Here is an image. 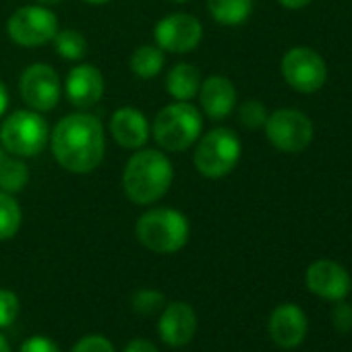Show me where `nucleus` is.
<instances>
[{"instance_id":"nucleus-32","label":"nucleus","mask_w":352,"mask_h":352,"mask_svg":"<svg viewBox=\"0 0 352 352\" xmlns=\"http://www.w3.org/2000/svg\"><path fill=\"white\" fill-rule=\"evenodd\" d=\"M278 3L286 9H302L311 3V0H278Z\"/></svg>"},{"instance_id":"nucleus-28","label":"nucleus","mask_w":352,"mask_h":352,"mask_svg":"<svg viewBox=\"0 0 352 352\" xmlns=\"http://www.w3.org/2000/svg\"><path fill=\"white\" fill-rule=\"evenodd\" d=\"M19 352H60L58 344L46 336H32L21 344Z\"/></svg>"},{"instance_id":"nucleus-10","label":"nucleus","mask_w":352,"mask_h":352,"mask_svg":"<svg viewBox=\"0 0 352 352\" xmlns=\"http://www.w3.org/2000/svg\"><path fill=\"white\" fill-rule=\"evenodd\" d=\"M204 36L201 23L193 15L176 13L170 17H164L155 25V42L157 48L172 54H185L199 46Z\"/></svg>"},{"instance_id":"nucleus-8","label":"nucleus","mask_w":352,"mask_h":352,"mask_svg":"<svg viewBox=\"0 0 352 352\" xmlns=\"http://www.w3.org/2000/svg\"><path fill=\"white\" fill-rule=\"evenodd\" d=\"M58 34V21L46 7H23L9 19V36L19 46H42L54 40Z\"/></svg>"},{"instance_id":"nucleus-6","label":"nucleus","mask_w":352,"mask_h":352,"mask_svg":"<svg viewBox=\"0 0 352 352\" xmlns=\"http://www.w3.org/2000/svg\"><path fill=\"white\" fill-rule=\"evenodd\" d=\"M241 141L230 129H214L201 137L193 162L208 179H222L239 164Z\"/></svg>"},{"instance_id":"nucleus-19","label":"nucleus","mask_w":352,"mask_h":352,"mask_svg":"<svg viewBox=\"0 0 352 352\" xmlns=\"http://www.w3.org/2000/svg\"><path fill=\"white\" fill-rule=\"evenodd\" d=\"M210 15L222 25H241L253 11V0H208Z\"/></svg>"},{"instance_id":"nucleus-26","label":"nucleus","mask_w":352,"mask_h":352,"mask_svg":"<svg viewBox=\"0 0 352 352\" xmlns=\"http://www.w3.org/2000/svg\"><path fill=\"white\" fill-rule=\"evenodd\" d=\"M239 118L241 122L247 126V129H259L265 124L267 120V112H265V106L257 100H249L241 106L239 110Z\"/></svg>"},{"instance_id":"nucleus-3","label":"nucleus","mask_w":352,"mask_h":352,"mask_svg":"<svg viewBox=\"0 0 352 352\" xmlns=\"http://www.w3.org/2000/svg\"><path fill=\"white\" fill-rule=\"evenodd\" d=\"M139 243L153 253H176L189 241V220L172 208L145 212L135 226Z\"/></svg>"},{"instance_id":"nucleus-4","label":"nucleus","mask_w":352,"mask_h":352,"mask_svg":"<svg viewBox=\"0 0 352 352\" xmlns=\"http://www.w3.org/2000/svg\"><path fill=\"white\" fill-rule=\"evenodd\" d=\"M204 129L201 114L189 102H176L160 110L153 120V137L166 151H183L191 147Z\"/></svg>"},{"instance_id":"nucleus-34","label":"nucleus","mask_w":352,"mask_h":352,"mask_svg":"<svg viewBox=\"0 0 352 352\" xmlns=\"http://www.w3.org/2000/svg\"><path fill=\"white\" fill-rule=\"evenodd\" d=\"M38 3H40L42 7H54V5L60 3V0H38Z\"/></svg>"},{"instance_id":"nucleus-20","label":"nucleus","mask_w":352,"mask_h":352,"mask_svg":"<svg viewBox=\"0 0 352 352\" xmlns=\"http://www.w3.org/2000/svg\"><path fill=\"white\" fill-rule=\"evenodd\" d=\"M164 67V50L157 46H141L131 56V69L141 79L155 77Z\"/></svg>"},{"instance_id":"nucleus-23","label":"nucleus","mask_w":352,"mask_h":352,"mask_svg":"<svg viewBox=\"0 0 352 352\" xmlns=\"http://www.w3.org/2000/svg\"><path fill=\"white\" fill-rule=\"evenodd\" d=\"M54 46H56V52L65 58V60H79L85 56L87 52V42L85 38L75 32V30H65V32H58L54 36Z\"/></svg>"},{"instance_id":"nucleus-14","label":"nucleus","mask_w":352,"mask_h":352,"mask_svg":"<svg viewBox=\"0 0 352 352\" xmlns=\"http://www.w3.org/2000/svg\"><path fill=\"white\" fill-rule=\"evenodd\" d=\"M270 336L280 348H296L307 336V317L298 305L284 302L270 315Z\"/></svg>"},{"instance_id":"nucleus-9","label":"nucleus","mask_w":352,"mask_h":352,"mask_svg":"<svg viewBox=\"0 0 352 352\" xmlns=\"http://www.w3.org/2000/svg\"><path fill=\"white\" fill-rule=\"evenodd\" d=\"M282 75L292 89L300 94H313L323 87L327 79V69L323 58L315 50L292 48L282 58Z\"/></svg>"},{"instance_id":"nucleus-7","label":"nucleus","mask_w":352,"mask_h":352,"mask_svg":"<svg viewBox=\"0 0 352 352\" xmlns=\"http://www.w3.org/2000/svg\"><path fill=\"white\" fill-rule=\"evenodd\" d=\"M263 126L272 145L284 153H298L313 141V124L298 110H276Z\"/></svg>"},{"instance_id":"nucleus-18","label":"nucleus","mask_w":352,"mask_h":352,"mask_svg":"<svg viewBox=\"0 0 352 352\" xmlns=\"http://www.w3.org/2000/svg\"><path fill=\"white\" fill-rule=\"evenodd\" d=\"M201 77L193 65H176L166 77V91L176 102H189L199 94Z\"/></svg>"},{"instance_id":"nucleus-37","label":"nucleus","mask_w":352,"mask_h":352,"mask_svg":"<svg viewBox=\"0 0 352 352\" xmlns=\"http://www.w3.org/2000/svg\"><path fill=\"white\" fill-rule=\"evenodd\" d=\"M172 3H187V0H172Z\"/></svg>"},{"instance_id":"nucleus-5","label":"nucleus","mask_w":352,"mask_h":352,"mask_svg":"<svg viewBox=\"0 0 352 352\" xmlns=\"http://www.w3.org/2000/svg\"><path fill=\"white\" fill-rule=\"evenodd\" d=\"M0 143L19 157L38 155L48 143V124L38 112L17 110L0 126Z\"/></svg>"},{"instance_id":"nucleus-12","label":"nucleus","mask_w":352,"mask_h":352,"mask_svg":"<svg viewBox=\"0 0 352 352\" xmlns=\"http://www.w3.org/2000/svg\"><path fill=\"white\" fill-rule=\"evenodd\" d=\"M307 288L325 298V300H344L352 288V280L348 276V272L329 259H319L315 263L309 265L307 270Z\"/></svg>"},{"instance_id":"nucleus-33","label":"nucleus","mask_w":352,"mask_h":352,"mask_svg":"<svg viewBox=\"0 0 352 352\" xmlns=\"http://www.w3.org/2000/svg\"><path fill=\"white\" fill-rule=\"evenodd\" d=\"M0 352H11V346H9V342H7V338L0 333Z\"/></svg>"},{"instance_id":"nucleus-27","label":"nucleus","mask_w":352,"mask_h":352,"mask_svg":"<svg viewBox=\"0 0 352 352\" xmlns=\"http://www.w3.org/2000/svg\"><path fill=\"white\" fill-rule=\"evenodd\" d=\"M73 352H114V346H112V342L106 336L91 333V336L81 338L73 346Z\"/></svg>"},{"instance_id":"nucleus-36","label":"nucleus","mask_w":352,"mask_h":352,"mask_svg":"<svg viewBox=\"0 0 352 352\" xmlns=\"http://www.w3.org/2000/svg\"><path fill=\"white\" fill-rule=\"evenodd\" d=\"M85 3H89V5H106V3H110V0H85Z\"/></svg>"},{"instance_id":"nucleus-21","label":"nucleus","mask_w":352,"mask_h":352,"mask_svg":"<svg viewBox=\"0 0 352 352\" xmlns=\"http://www.w3.org/2000/svg\"><path fill=\"white\" fill-rule=\"evenodd\" d=\"M30 181V170L21 160L7 157L0 164V189L5 193H17L23 191Z\"/></svg>"},{"instance_id":"nucleus-22","label":"nucleus","mask_w":352,"mask_h":352,"mask_svg":"<svg viewBox=\"0 0 352 352\" xmlns=\"http://www.w3.org/2000/svg\"><path fill=\"white\" fill-rule=\"evenodd\" d=\"M21 228V208L11 193L0 191V241L13 239Z\"/></svg>"},{"instance_id":"nucleus-16","label":"nucleus","mask_w":352,"mask_h":352,"mask_svg":"<svg viewBox=\"0 0 352 352\" xmlns=\"http://www.w3.org/2000/svg\"><path fill=\"white\" fill-rule=\"evenodd\" d=\"M199 96H201L204 112L214 120L226 118L234 110V104H236V89L232 81L226 77H218V75L204 81V85L199 87Z\"/></svg>"},{"instance_id":"nucleus-30","label":"nucleus","mask_w":352,"mask_h":352,"mask_svg":"<svg viewBox=\"0 0 352 352\" xmlns=\"http://www.w3.org/2000/svg\"><path fill=\"white\" fill-rule=\"evenodd\" d=\"M124 352H157V348H155V344H151L145 338H135L126 344Z\"/></svg>"},{"instance_id":"nucleus-11","label":"nucleus","mask_w":352,"mask_h":352,"mask_svg":"<svg viewBox=\"0 0 352 352\" xmlns=\"http://www.w3.org/2000/svg\"><path fill=\"white\" fill-rule=\"evenodd\" d=\"M21 96L36 112H48L56 108L60 100L58 75L48 65H32L21 75Z\"/></svg>"},{"instance_id":"nucleus-24","label":"nucleus","mask_w":352,"mask_h":352,"mask_svg":"<svg viewBox=\"0 0 352 352\" xmlns=\"http://www.w3.org/2000/svg\"><path fill=\"white\" fill-rule=\"evenodd\" d=\"M131 302H133V311H135V313L147 317V315H153V313H157L160 309H164V294L157 292V290L145 288V290L135 292Z\"/></svg>"},{"instance_id":"nucleus-15","label":"nucleus","mask_w":352,"mask_h":352,"mask_svg":"<svg viewBox=\"0 0 352 352\" xmlns=\"http://www.w3.org/2000/svg\"><path fill=\"white\" fill-rule=\"evenodd\" d=\"M65 91L77 108H89L104 96V77L94 65H79L67 75Z\"/></svg>"},{"instance_id":"nucleus-2","label":"nucleus","mask_w":352,"mask_h":352,"mask_svg":"<svg viewBox=\"0 0 352 352\" xmlns=\"http://www.w3.org/2000/svg\"><path fill=\"white\" fill-rule=\"evenodd\" d=\"M172 164L155 149H143L131 155L124 166L122 187L126 197L137 206H149L162 199L172 185Z\"/></svg>"},{"instance_id":"nucleus-17","label":"nucleus","mask_w":352,"mask_h":352,"mask_svg":"<svg viewBox=\"0 0 352 352\" xmlns=\"http://www.w3.org/2000/svg\"><path fill=\"white\" fill-rule=\"evenodd\" d=\"M110 131L116 143L126 149H137L145 145L149 139V124L147 118L135 108H120L112 114Z\"/></svg>"},{"instance_id":"nucleus-35","label":"nucleus","mask_w":352,"mask_h":352,"mask_svg":"<svg viewBox=\"0 0 352 352\" xmlns=\"http://www.w3.org/2000/svg\"><path fill=\"white\" fill-rule=\"evenodd\" d=\"M7 157H9V151L5 149V145H3V143H0V164H3Z\"/></svg>"},{"instance_id":"nucleus-29","label":"nucleus","mask_w":352,"mask_h":352,"mask_svg":"<svg viewBox=\"0 0 352 352\" xmlns=\"http://www.w3.org/2000/svg\"><path fill=\"white\" fill-rule=\"evenodd\" d=\"M340 305L331 313V321L338 331H352V305L338 300Z\"/></svg>"},{"instance_id":"nucleus-1","label":"nucleus","mask_w":352,"mask_h":352,"mask_svg":"<svg viewBox=\"0 0 352 352\" xmlns=\"http://www.w3.org/2000/svg\"><path fill=\"white\" fill-rule=\"evenodd\" d=\"M104 129L91 114L65 116L52 133V151L56 162L75 174H87L104 160Z\"/></svg>"},{"instance_id":"nucleus-13","label":"nucleus","mask_w":352,"mask_h":352,"mask_svg":"<svg viewBox=\"0 0 352 352\" xmlns=\"http://www.w3.org/2000/svg\"><path fill=\"white\" fill-rule=\"evenodd\" d=\"M157 331L162 342L168 346L181 348L189 344L197 331V315L189 302L183 300H174L164 307L157 323Z\"/></svg>"},{"instance_id":"nucleus-25","label":"nucleus","mask_w":352,"mask_h":352,"mask_svg":"<svg viewBox=\"0 0 352 352\" xmlns=\"http://www.w3.org/2000/svg\"><path fill=\"white\" fill-rule=\"evenodd\" d=\"M19 309H21L19 296L9 288H0V327L13 325L19 315Z\"/></svg>"},{"instance_id":"nucleus-31","label":"nucleus","mask_w":352,"mask_h":352,"mask_svg":"<svg viewBox=\"0 0 352 352\" xmlns=\"http://www.w3.org/2000/svg\"><path fill=\"white\" fill-rule=\"evenodd\" d=\"M7 106H9V91H7V87H5V83L0 81V116L5 114Z\"/></svg>"}]
</instances>
